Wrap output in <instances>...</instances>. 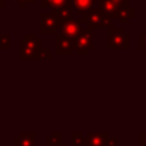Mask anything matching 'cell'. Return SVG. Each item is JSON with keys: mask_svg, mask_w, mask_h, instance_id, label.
Segmentation results:
<instances>
[{"mask_svg": "<svg viewBox=\"0 0 146 146\" xmlns=\"http://www.w3.org/2000/svg\"><path fill=\"white\" fill-rule=\"evenodd\" d=\"M41 51V39L36 38L34 33H26L23 39L19 40V58L38 59Z\"/></svg>", "mask_w": 146, "mask_h": 146, "instance_id": "cell-1", "label": "cell"}, {"mask_svg": "<svg viewBox=\"0 0 146 146\" xmlns=\"http://www.w3.org/2000/svg\"><path fill=\"white\" fill-rule=\"evenodd\" d=\"M82 24H86L90 29H104L113 25V22L108 15H106L100 8H92L90 11H88L86 15L82 16V18H79Z\"/></svg>", "mask_w": 146, "mask_h": 146, "instance_id": "cell-2", "label": "cell"}, {"mask_svg": "<svg viewBox=\"0 0 146 146\" xmlns=\"http://www.w3.org/2000/svg\"><path fill=\"white\" fill-rule=\"evenodd\" d=\"M107 48L111 50H127L130 48V35L123 29L108 26Z\"/></svg>", "mask_w": 146, "mask_h": 146, "instance_id": "cell-3", "label": "cell"}, {"mask_svg": "<svg viewBox=\"0 0 146 146\" xmlns=\"http://www.w3.org/2000/svg\"><path fill=\"white\" fill-rule=\"evenodd\" d=\"M94 48V32L90 27H83L74 38V50L79 55H86Z\"/></svg>", "mask_w": 146, "mask_h": 146, "instance_id": "cell-4", "label": "cell"}, {"mask_svg": "<svg viewBox=\"0 0 146 146\" xmlns=\"http://www.w3.org/2000/svg\"><path fill=\"white\" fill-rule=\"evenodd\" d=\"M63 22H60L57 15L52 11L40 14V32L41 34H56L60 30Z\"/></svg>", "mask_w": 146, "mask_h": 146, "instance_id": "cell-5", "label": "cell"}, {"mask_svg": "<svg viewBox=\"0 0 146 146\" xmlns=\"http://www.w3.org/2000/svg\"><path fill=\"white\" fill-rule=\"evenodd\" d=\"M74 50V39L63 35L60 32L56 33V54L71 55Z\"/></svg>", "mask_w": 146, "mask_h": 146, "instance_id": "cell-6", "label": "cell"}, {"mask_svg": "<svg viewBox=\"0 0 146 146\" xmlns=\"http://www.w3.org/2000/svg\"><path fill=\"white\" fill-rule=\"evenodd\" d=\"M82 29L83 27H82V23L80 22V19L71 18V19H67V21L63 22V24L60 26V33L65 36L74 39L80 33V31Z\"/></svg>", "mask_w": 146, "mask_h": 146, "instance_id": "cell-7", "label": "cell"}, {"mask_svg": "<svg viewBox=\"0 0 146 146\" xmlns=\"http://www.w3.org/2000/svg\"><path fill=\"white\" fill-rule=\"evenodd\" d=\"M97 7L100 8L111 18H116L120 6L113 0H97Z\"/></svg>", "mask_w": 146, "mask_h": 146, "instance_id": "cell-8", "label": "cell"}, {"mask_svg": "<svg viewBox=\"0 0 146 146\" xmlns=\"http://www.w3.org/2000/svg\"><path fill=\"white\" fill-rule=\"evenodd\" d=\"M108 137L107 132H89L87 135L88 146H106Z\"/></svg>", "mask_w": 146, "mask_h": 146, "instance_id": "cell-9", "label": "cell"}, {"mask_svg": "<svg viewBox=\"0 0 146 146\" xmlns=\"http://www.w3.org/2000/svg\"><path fill=\"white\" fill-rule=\"evenodd\" d=\"M133 16H135V9L130 7V5H125L120 7L116 18L120 24H128L131 21V18H133Z\"/></svg>", "mask_w": 146, "mask_h": 146, "instance_id": "cell-10", "label": "cell"}, {"mask_svg": "<svg viewBox=\"0 0 146 146\" xmlns=\"http://www.w3.org/2000/svg\"><path fill=\"white\" fill-rule=\"evenodd\" d=\"M73 7H74L73 6V0H67V3L65 6H63L62 8H59L58 10H56L55 14L57 15V17L60 22H65V21L72 18Z\"/></svg>", "mask_w": 146, "mask_h": 146, "instance_id": "cell-11", "label": "cell"}, {"mask_svg": "<svg viewBox=\"0 0 146 146\" xmlns=\"http://www.w3.org/2000/svg\"><path fill=\"white\" fill-rule=\"evenodd\" d=\"M34 132H22L15 138V146H35Z\"/></svg>", "mask_w": 146, "mask_h": 146, "instance_id": "cell-12", "label": "cell"}, {"mask_svg": "<svg viewBox=\"0 0 146 146\" xmlns=\"http://www.w3.org/2000/svg\"><path fill=\"white\" fill-rule=\"evenodd\" d=\"M73 6L76 13L83 16L94 8V0H73Z\"/></svg>", "mask_w": 146, "mask_h": 146, "instance_id": "cell-13", "label": "cell"}, {"mask_svg": "<svg viewBox=\"0 0 146 146\" xmlns=\"http://www.w3.org/2000/svg\"><path fill=\"white\" fill-rule=\"evenodd\" d=\"M67 3V0H40L41 8H49L52 13Z\"/></svg>", "mask_w": 146, "mask_h": 146, "instance_id": "cell-14", "label": "cell"}, {"mask_svg": "<svg viewBox=\"0 0 146 146\" xmlns=\"http://www.w3.org/2000/svg\"><path fill=\"white\" fill-rule=\"evenodd\" d=\"M72 146H88V139L81 132L72 133Z\"/></svg>", "mask_w": 146, "mask_h": 146, "instance_id": "cell-15", "label": "cell"}, {"mask_svg": "<svg viewBox=\"0 0 146 146\" xmlns=\"http://www.w3.org/2000/svg\"><path fill=\"white\" fill-rule=\"evenodd\" d=\"M59 143H62V133L59 132H54L46 138V146H54Z\"/></svg>", "mask_w": 146, "mask_h": 146, "instance_id": "cell-16", "label": "cell"}, {"mask_svg": "<svg viewBox=\"0 0 146 146\" xmlns=\"http://www.w3.org/2000/svg\"><path fill=\"white\" fill-rule=\"evenodd\" d=\"M0 49L1 50L10 49V34L9 33H0Z\"/></svg>", "mask_w": 146, "mask_h": 146, "instance_id": "cell-17", "label": "cell"}, {"mask_svg": "<svg viewBox=\"0 0 146 146\" xmlns=\"http://www.w3.org/2000/svg\"><path fill=\"white\" fill-rule=\"evenodd\" d=\"M38 59H40V60H50L51 59V49H41Z\"/></svg>", "mask_w": 146, "mask_h": 146, "instance_id": "cell-18", "label": "cell"}, {"mask_svg": "<svg viewBox=\"0 0 146 146\" xmlns=\"http://www.w3.org/2000/svg\"><path fill=\"white\" fill-rule=\"evenodd\" d=\"M139 48L146 50V23L144 24V32L139 34Z\"/></svg>", "mask_w": 146, "mask_h": 146, "instance_id": "cell-19", "label": "cell"}, {"mask_svg": "<svg viewBox=\"0 0 146 146\" xmlns=\"http://www.w3.org/2000/svg\"><path fill=\"white\" fill-rule=\"evenodd\" d=\"M106 146H120V139L117 137H108Z\"/></svg>", "mask_w": 146, "mask_h": 146, "instance_id": "cell-20", "label": "cell"}, {"mask_svg": "<svg viewBox=\"0 0 146 146\" xmlns=\"http://www.w3.org/2000/svg\"><path fill=\"white\" fill-rule=\"evenodd\" d=\"M16 1H17V3L19 5V7H21V8H25L27 5L33 3L35 0H16Z\"/></svg>", "mask_w": 146, "mask_h": 146, "instance_id": "cell-21", "label": "cell"}, {"mask_svg": "<svg viewBox=\"0 0 146 146\" xmlns=\"http://www.w3.org/2000/svg\"><path fill=\"white\" fill-rule=\"evenodd\" d=\"M139 146H146V132L139 133Z\"/></svg>", "mask_w": 146, "mask_h": 146, "instance_id": "cell-22", "label": "cell"}, {"mask_svg": "<svg viewBox=\"0 0 146 146\" xmlns=\"http://www.w3.org/2000/svg\"><path fill=\"white\" fill-rule=\"evenodd\" d=\"M113 1H115L120 7L121 6H125V5H129V0H113Z\"/></svg>", "mask_w": 146, "mask_h": 146, "instance_id": "cell-23", "label": "cell"}, {"mask_svg": "<svg viewBox=\"0 0 146 146\" xmlns=\"http://www.w3.org/2000/svg\"><path fill=\"white\" fill-rule=\"evenodd\" d=\"M54 146H67V145H66V143H63V141H62V143L56 144V145H54Z\"/></svg>", "mask_w": 146, "mask_h": 146, "instance_id": "cell-24", "label": "cell"}, {"mask_svg": "<svg viewBox=\"0 0 146 146\" xmlns=\"http://www.w3.org/2000/svg\"><path fill=\"white\" fill-rule=\"evenodd\" d=\"M5 7V0H0V9Z\"/></svg>", "mask_w": 146, "mask_h": 146, "instance_id": "cell-25", "label": "cell"}]
</instances>
